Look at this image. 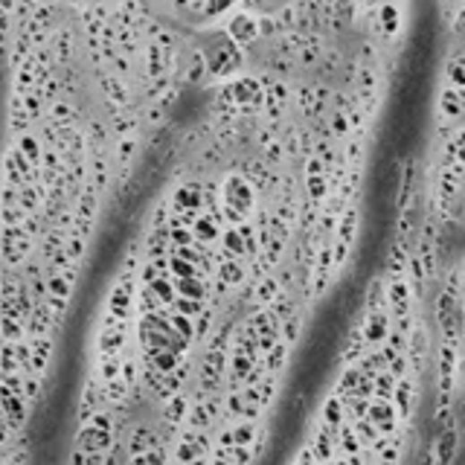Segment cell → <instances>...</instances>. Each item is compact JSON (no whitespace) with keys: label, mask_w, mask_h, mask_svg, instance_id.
<instances>
[{"label":"cell","mask_w":465,"mask_h":465,"mask_svg":"<svg viewBox=\"0 0 465 465\" xmlns=\"http://www.w3.org/2000/svg\"><path fill=\"white\" fill-rule=\"evenodd\" d=\"M137 294L140 277H114L111 291L105 297V312L123 323H131V317H137Z\"/></svg>","instance_id":"obj_2"},{"label":"cell","mask_w":465,"mask_h":465,"mask_svg":"<svg viewBox=\"0 0 465 465\" xmlns=\"http://www.w3.org/2000/svg\"><path fill=\"white\" fill-rule=\"evenodd\" d=\"M221 27L238 47H242V50H254V44L262 41L259 12H250V6H236Z\"/></svg>","instance_id":"obj_3"},{"label":"cell","mask_w":465,"mask_h":465,"mask_svg":"<svg viewBox=\"0 0 465 465\" xmlns=\"http://www.w3.org/2000/svg\"><path fill=\"white\" fill-rule=\"evenodd\" d=\"M317 422L332 427V431H340L343 425L349 422V410H347V401H343L338 392H326V399L320 401V413H317Z\"/></svg>","instance_id":"obj_8"},{"label":"cell","mask_w":465,"mask_h":465,"mask_svg":"<svg viewBox=\"0 0 465 465\" xmlns=\"http://www.w3.org/2000/svg\"><path fill=\"white\" fill-rule=\"evenodd\" d=\"M369 422H373L378 427L381 436H399L404 431V422L401 416L396 410V404L392 401H381V399H373V404H369Z\"/></svg>","instance_id":"obj_6"},{"label":"cell","mask_w":465,"mask_h":465,"mask_svg":"<svg viewBox=\"0 0 465 465\" xmlns=\"http://www.w3.org/2000/svg\"><path fill=\"white\" fill-rule=\"evenodd\" d=\"M291 361H294V349H291V347H285L282 340H280L277 347H273L265 357H262V364H265L268 375H273V378H282L285 373H288Z\"/></svg>","instance_id":"obj_11"},{"label":"cell","mask_w":465,"mask_h":465,"mask_svg":"<svg viewBox=\"0 0 465 465\" xmlns=\"http://www.w3.org/2000/svg\"><path fill=\"white\" fill-rule=\"evenodd\" d=\"M366 314V312H364ZM392 335V317L390 312H381V314H366L364 317V338L369 343V349H378L384 347Z\"/></svg>","instance_id":"obj_9"},{"label":"cell","mask_w":465,"mask_h":465,"mask_svg":"<svg viewBox=\"0 0 465 465\" xmlns=\"http://www.w3.org/2000/svg\"><path fill=\"white\" fill-rule=\"evenodd\" d=\"M184 82L186 88H210V56L204 44L193 41L184 47Z\"/></svg>","instance_id":"obj_4"},{"label":"cell","mask_w":465,"mask_h":465,"mask_svg":"<svg viewBox=\"0 0 465 465\" xmlns=\"http://www.w3.org/2000/svg\"><path fill=\"white\" fill-rule=\"evenodd\" d=\"M291 465H320V462H317V457L312 454V448L303 445V448H297V451H294Z\"/></svg>","instance_id":"obj_14"},{"label":"cell","mask_w":465,"mask_h":465,"mask_svg":"<svg viewBox=\"0 0 465 465\" xmlns=\"http://www.w3.org/2000/svg\"><path fill=\"white\" fill-rule=\"evenodd\" d=\"M308 448H312V454L317 457L320 465H332L338 457H340V448H338V431H332L326 425H314L312 436H308Z\"/></svg>","instance_id":"obj_7"},{"label":"cell","mask_w":465,"mask_h":465,"mask_svg":"<svg viewBox=\"0 0 465 465\" xmlns=\"http://www.w3.org/2000/svg\"><path fill=\"white\" fill-rule=\"evenodd\" d=\"M259 193L238 172L224 175L221 181V212L228 219V228H242V224L254 221L259 210Z\"/></svg>","instance_id":"obj_1"},{"label":"cell","mask_w":465,"mask_h":465,"mask_svg":"<svg viewBox=\"0 0 465 465\" xmlns=\"http://www.w3.org/2000/svg\"><path fill=\"white\" fill-rule=\"evenodd\" d=\"M30 343H32V375L50 378L56 338H39V340H30Z\"/></svg>","instance_id":"obj_10"},{"label":"cell","mask_w":465,"mask_h":465,"mask_svg":"<svg viewBox=\"0 0 465 465\" xmlns=\"http://www.w3.org/2000/svg\"><path fill=\"white\" fill-rule=\"evenodd\" d=\"M338 448H340V457H347V460H355V457H361L364 454V445H361V439H357V431H355V422H347L338 431Z\"/></svg>","instance_id":"obj_12"},{"label":"cell","mask_w":465,"mask_h":465,"mask_svg":"<svg viewBox=\"0 0 465 465\" xmlns=\"http://www.w3.org/2000/svg\"><path fill=\"white\" fill-rule=\"evenodd\" d=\"M93 347H97V361H102V357L123 355L131 347V323H119V326H111V329H97Z\"/></svg>","instance_id":"obj_5"},{"label":"cell","mask_w":465,"mask_h":465,"mask_svg":"<svg viewBox=\"0 0 465 465\" xmlns=\"http://www.w3.org/2000/svg\"><path fill=\"white\" fill-rule=\"evenodd\" d=\"M169 323H172V329H175L177 335H181L186 343H193V347H195V320H193V317L169 312Z\"/></svg>","instance_id":"obj_13"}]
</instances>
